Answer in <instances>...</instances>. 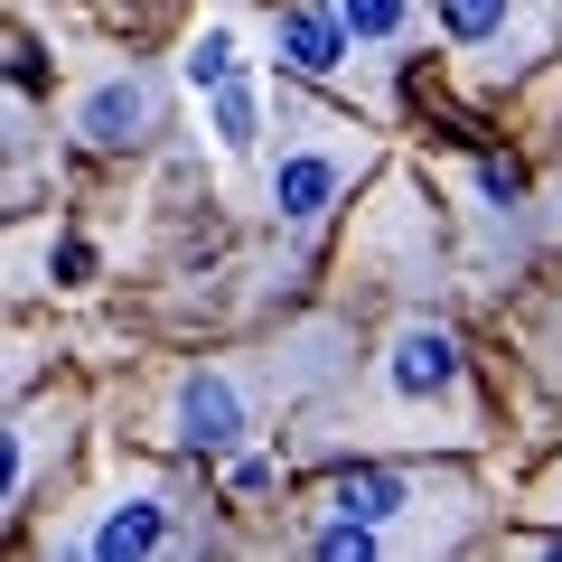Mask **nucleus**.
<instances>
[{
  "label": "nucleus",
  "mask_w": 562,
  "mask_h": 562,
  "mask_svg": "<svg viewBox=\"0 0 562 562\" xmlns=\"http://www.w3.org/2000/svg\"><path fill=\"white\" fill-rule=\"evenodd\" d=\"M375 384H384L394 413H431V403L469 394V357H460V338H450L441 319H403L394 338H384V357H375Z\"/></svg>",
  "instance_id": "f03ea898"
},
{
  "label": "nucleus",
  "mask_w": 562,
  "mask_h": 562,
  "mask_svg": "<svg viewBox=\"0 0 562 562\" xmlns=\"http://www.w3.org/2000/svg\"><path fill=\"white\" fill-rule=\"evenodd\" d=\"M66 553H94V562H122V553H169L179 543V516H169L160 487H113L94 525H66Z\"/></svg>",
  "instance_id": "7ed1b4c3"
},
{
  "label": "nucleus",
  "mask_w": 562,
  "mask_h": 562,
  "mask_svg": "<svg viewBox=\"0 0 562 562\" xmlns=\"http://www.w3.org/2000/svg\"><path fill=\"white\" fill-rule=\"evenodd\" d=\"M0 375H10V347H0Z\"/></svg>",
  "instance_id": "2eb2a0df"
},
{
  "label": "nucleus",
  "mask_w": 562,
  "mask_h": 562,
  "mask_svg": "<svg viewBox=\"0 0 562 562\" xmlns=\"http://www.w3.org/2000/svg\"><path fill=\"white\" fill-rule=\"evenodd\" d=\"M338 20H347V38H366V47H403L413 38V0H338Z\"/></svg>",
  "instance_id": "9b49d317"
},
{
  "label": "nucleus",
  "mask_w": 562,
  "mask_h": 562,
  "mask_svg": "<svg viewBox=\"0 0 562 562\" xmlns=\"http://www.w3.org/2000/svg\"><path fill=\"white\" fill-rule=\"evenodd\" d=\"M244 431H254L244 384L225 375V366H198V375L179 384V403H169V441H179V450H206V460H225Z\"/></svg>",
  "instance_id": "20e7f679"
},
{
  "label": "nucleus",
  "mask_w": 562,
  "mask_h": 562,
  "mask_svg": "<svg viewBox=\"0 0 562 562\" xmlns=\"http://www.w3.org/2000/svg\"><path fill=\"white\" fill-rule=\"evenodd\" d=\"M366 169V132L357 122H328V113H301V122H281V150H272V216L281 225H319L328 206L357 188Z\"/></svg>",
  "instance_id": "f257e3e1"
},
{
  "label": "nucleus",
  "mask_w": 562,
  "mask_h": 562,
  "mask_svg": "<svg viewBox=\"0 0 562 562\" xmlns=\"http://www.w3.org/2000/svg\"><path fill=\"white\" fill-rule=\"evenodd\" d=\"M206 132H216V150L225 160H244V150H254L262 140V85H216V94H206Z\"/></svg>",
  "instance_id": "6e6552de"
},
{
  "label": "nucleus",
  "mask_w": 562,
  "mask_h": 562,
  "mask_svg": "<svg viewBox=\"0 0 562 562\" xmlns=\"http://www.w3.org/2000/svg\"><path fill=\"white\" fill-rule=\"evenodd\" d=\"M0 150H10V103H0Z\"/></svg>",
  "instance_id": "4468645a"
},
{
  "label": "nucleus",
  "mask_w": 562,
  "mask_h": 562,
  "mask_svg": "<svg viewBox=\"0 0 562 562\" xmlns=\"http://www.w3.org/2000/svg\"><path fill=\"white\" fill-rule=\"evenodd\" d=\"M553 497H562V469H553Z\"/></svg>",
  "instance_id": "dca6fc26"
},
{
  "label": "nucleus",
  "mask_w": 562,
  "mask_h": 562,
  "mask_svg": "<svg viewBox=\"0 0 562 562\" xmlns=\"http://www.w3.org/2000/svg\"><path fill=\"white\" fill-rule=\"evenodd\" d=\"M272 47H281V76H301V85H338L347 76V20H338V0H291L272 20Z\"/></svg>",
  "instance_id": "423d86ee"
},
{
  "label": "nucleus",
  "mask_w": 562,
  "mask_h": 562,
  "mask_svg": "<svg viewBox=\"0 0 562 562\" xmlns=\"http://www.w3.org/2000/svg\"><path fill=\"white\" fill-rule=\"evenodd\" d=\"M516 0H441V38L450 47H506Z\"/></svg>",
  "instance_id": "9d476101"
},
{
  "label": "nucleus",
  "mask_w": 562,
  "mask_h": 562,
  "mask_svg": "<svg viewBox=\"0 0 562 562\" xmlns=\"http://www.w3.org/2000/svg\"><path fill=\"white\" fill-rule=\"evenodd\" d=\"M76 132L94 140V150H140V140L160 132V85L150 76H103L94 94L76 103Z\"/></svg>",
  "instance_id": "0eeeda50"
},
{
  "label": "nucleus",
  "mask_w": 562,
  "mask_h": 562,
  "mask_svg": "<svg viewBox=\"0 0 562 562\" xmlns=\"http://www.w3.org/2000/svg\"><path fill=\"white\" fill-rule=\"evenodd\" d=\"M179 76L198 85V94H216V85H235V76H244V47H235V29H225V20H206L198 38H188Z\"/></svg>",
  "instance_id": "1a4fd4ad"
},
{
  "label": "nucleus",
  "mask_w": 562,
  "mask_h": 562,
  "mask_svg": "<svg viewBox=\"0 0 562 562\" xmlns=\"http://www.w3.org/2000/svg\"><path fill=\"white\" fill-rule=\"evenodd\" d=\"M328 506H338V516L384 525V535H394V553H403V543H422L413 516H422V506H441V487L422 479V469H347V479H328Z\"/></svg>",
  "instance_id": "39448f33"
},
{
  "label": "nucleus",
  "mask_w": 562,
  "mask_h": 562,
  "mask_svg": "<svg viewBox=\"0 0 562 562\" xmlns=\"http://www.w3.org/2000/svg\"><path fill=\"white\" fill-rule=\"evenodd\" d=\"M479 188H487V198H497V206H516V198H525V179H516V160H487V169H479Z\"/></svg>",
  "instance_id": "ddd939ff"
},
{
  "label": "nucleus",
  "mask_w": 562,
  "mask_h": 562,
  "mask_svg": "<svg viewBox=\"0 0 562 562\" xmlns=\"http://www.w3.org/2000/svg\"><path fill=\"white\" fill-rule=\"evenodd\" d=\"M29 469H38V422H0V516L29 487Z\"/></svg>",
  "instance_id": "f8f14e48"
}]
</instances>
